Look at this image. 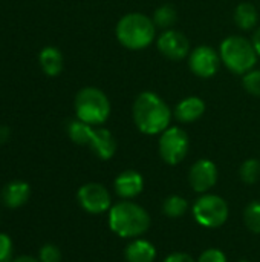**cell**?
<instances>
[{
  "label": "cell",
  "instance_id": "cell-1",
  "mask_svg": "<svg viewBox=\"0 0 260 262\" xmlns=\"http://www.w3.org/2000/svg\"><path fill=\"white\" fill-rule=\"evenodd\" d=\"M136 127L146 135L162 134L172 121V111L167 103L155 92H141L132 107Z\"/></svg>",
  "mask_w": 260,
  "mask_h": 262
},
{
  "label": "cell",
  "instance_id": "cell-2",
  "mask_svg": "<svg viewBox=\"0 0 260 262\" xmlns=\"http://www.w3.org/2000/svg\"><path fill=\"white\" fill-rule=\"evenodd\" d=\"M109 227L121 238H138L150 227V216L136 203L124 200L109 210Z\"/></svg>",
  "mask_w": 260,
  "mask_h": 262
},
{
  "label": "cell",
  "instance_id": "cell-3",
  "mask_svg": "<svg viewBox=\"0 0 260 262\" xmlns=\"http://www.w3.org/2000/svg\"><path fill=\"white\" fill-rule=\"evenodd\" d=\"M116 38L118 41L130 49L139 51L147 48L156 34V26L152 18L141 12H130L120 18L116 23Z\"/></svg>",
  "mask_w": 260,
  "mask_h": 262
},
{
  "label": "cell",
  "instance_id": "cell-4",
  "mask_svg": "<svg viewBox=\"0 0 260 262\" xmlns=\"http://www.w3.org/2000/svg\"><path fill=\"white\" fill-rule=\"evenodd\" d=\"M219 55L227 69L239 75H244L251 71L257 61V52L253 43L241 35L227 37L221 43Z\"/></svg>",
  "mask_w": 260,
  "mask_h": 262
},
{
  "label": "cell",
  "instance_id": "cell-5",
  "mask_svg": "<svg viewBox=\"0 0 260 262\" xmlns=\"http://www.w3.org/2000/svg\"><path fill=\"white\" fill-rule=\"evenodd\" d=\"M75 114L78 120L90 126L103 124L110 115V101L98 88H83L75 95Z\"/></svg>",
  "mask_w": 260,
  "mask_h": 262
},
{
  "label": "cell",
  "instance_id": "cell-6",
  "mask_svg": "<svg viewBox=\"0 0 260 262\" xmlns=\"http://www.w3.org/2000/svg\"><path fill=\"white\" fill-rule=\"evenodd\" d=\"M193 216L202 227H221L228 218V206L218 195H202L193 204Z\"/></svg>",
  "mask_w": 260,
  "mask_h": 262
},
{
  "label": "cell",
  "instance_id": "cell-7",
  "mask_svg": "<svg viewBox=\"0 0 260 262\" xmlns=\"http://www.w3.org/2000/svg\"><path fill=\"white\" fill-rule=\"evenodd\" d=\"M188 152V135L184 129L173 126L167 127L159 138V155L161 158L170 164H179Z\"/></svg>",
  "mask_w": 260,
  "mask_h": 262
},
{
  "label": "cell",
  "instance_id": "cell-8",
  "mask_svg": "<svg viewBox=\"0 0 260 262\" xmlns=\"http://www.w3.org/2000/svg\"><path fill=\"white\" fill-rule=\"evenodd\" d=\"M77 198L80 206L92 215L104 213L112 207V198L109 190L98 183H87L81 186L77 193Z\"/></svg>",
  "mask_w": 260,
  "mask_h": 262
},
{
  "label": "cell",
  "instance_id": "cell-9",
  "mask_svg": "<svg viewBox=\"0 0 260 262\" xmlns=\"http://www.w3.org/2000/svg\"><path fill=\"white\" fill-rule=\"evenodd\" d=\"M221 61V55L211 46L205 45L195 48L188 57L190 71L201 78H210L215 74H218Z\"/></svg>",
  "mask_w": 260,
  "mask_h": 262
},
{
  "label": "cell",
  "instance_id": "cell-10",
  "mask_svg": "<svg viewBox=\"0 0 260 262\" xmlns=\"http://www.w3.org/2000/svg\"><path fill=\"white\" fill-rule=\"evenodd\" d=\"M158 49L169 60L181 61L188 55L190 43L182 32L176 29H167L158 37Z\"/></svg>",
  "mask_w": 260,
  "mask_h": 262
},
{
  "label": "cell",
  "instance_id": "cell-11",
  "mask_svg": "<svg viewBox=\"0 0 260 262\" xmlns=\"http://www.w3.org/2000/svg\"><path fill=\"white\" fill-rule=\"evenodd\" d=\"M190 186L198 193L208 192L218 181V167L210 160H199L196 161L188 173Z\"/></svg>",
  "mask_w": 260,
  "mask_h": 262
},
{
  "label": "cell",
  "instance_id": "cell-12",
  "mask_svg": "<svg viewBox=\"0 0 260 262\" xmlns=\"http://www.w3.org/2000/svg\"><path fill=\"white\" fill-rule=\"evenodd\" d=\"M115 192L118 196L124 200H130L138 196L144 189V180L136 170H124L121 172L113 183Z\"/></svg>",
  "mask_w": 260,
  "mask_h": 262
},
{
  "label": "cell",
  "instance_id": "cell-13",
  "mask_svg": "<svg viewBox=\"0 0 260 262\" xmlns=\"http://www.w3.org/2000/svg\"><path fill=\"white\" fill-rule=\"evenodd\" d=\"M89 146L92 149V152L100 158V160H110L115 152H116V141L112 135L110 130L100 127V129H93L92 138L89 141Z\"/></svg>",
  "mask_w": 260,
  "mask_h": 262
},
{
  "label": "cell",
  "instance_id": "cell-14",
  "mask_svg": "<svg viewBox=\"0 0 260 262\" xmlns=\"http://www.w3.org/2000/svg\"><path fill=\"white\" fill-rule=\"evenodd\" d=\"M205 112V103L199 97H187L175 107V118L181 123H193Z\"/></svg>",
  "mask_w": 260,
  "mask_h": 262
},
{
  "label": "cell",
  "instance_id": "cell-15",
  "mask_svg": "<svg viewBox=\"0 0 260 262\" xmlns=\"http://www.w3.org/2000/svg\"><path fill=\"white\" fill-rule=\"evenodd\" d=\"M31 196V187L23 181H12L5 186L2 192L3 204L9 209L21 207Z\"/></svg>",
  "mask_w": 260,
  "mask_h": 262
},
{
  "label": "cell",
  "instance_id": "cell-16",
  "mask_svg": "<svg viewBox=\"0 0 260 262\" xmlns=\"http://www.w3.org/2000/svg\"><path fill=\"white\" fill-rule=\"evenodd\" d=\"M127 262H153L156 258V249L146 239H135L126 247Z\"/></svg>",
  "mask_w": 260,
  "mask_h": 262
},
{
  "label": "cell",
  "instance_id": "cell-17",
  "mask_svg": "<svg viewBox=\"0 0 260 262\" xmlns=\"http://www.w3.org/2000/svg\"><path fill=\"white\" fill-rule=\"evenodd\" d=\"M40 66L43 72L49 77H57L63 71V54L54 46H46L38 55Z\"/></svg>",
  "mask_w": 260,
  "mask_h": 262
},
{
  "label": "cell",
  "instance_id": "cell-18",
  "mask_svg": "<svg viewBox=\"0 0 260 262\" xmlns=\"http://www.w3.org/2000/svg\"><path fill=\"white\" fill-rule=\"evenodd\" d=\"M257 20H259V12L253 3L244 2L241 5H238V8L234 11V21L241 29H244V31L253 29L257 25Z\"/></svg>",
  "mask_w": 260,
  "mask_h": 262
},
{
  "label": "cell",
  "instance_id": "cell-19",
  "mask_svg": "<svg viewBox=\"0 0 260 262\" xmlns=\"http://www.w3.org/2000/svg\"><path fill=\"white\" fill-rule=\"evenodd\" d=\"M67 134H69V138L77 143V144H89L90 138H92V134H93V127L81 120H72L69 121L67 124Z\"/></svg>",
  "mask_w": 260,
  "mask_h": 262
},
{
  "label": "cell",
  "instance_id": "cell-20",
  "mask_svg": "<svg viewBox=\"0 0 260 262\" xmlns=\"http://www.w3.org/2000/svg\"><path fill=\"white\" fill-rule=\"evenodd\" d=\"M176 18H178L176 9L172 5H162V6L156 8L152 20H153L155 26H158L161 29H169L170 26L175 25Z\"/></svg>",
  "mask_w": 260,
  "mask_h": 262
},
{
  "label": "cell",
  "instance_id": "cell-21",
  "mask_svg": "<svg viewBox=\"0 0 260 262\" xmlns=\"http://www.w3.org/2000/svg\"><path fill=\"white\" fill-rule=\"evenodd\" d=\"M187 200L179 195H172L166 198L162 204V210L169 218H181L187 212Z\"/></svg>",
  "mask_w": 260,
  "mask_h": 262
},
{
  "label": "cell",
  "instance_id": "cell-22",
  "mask_svg": "<svg viewBox=\"0 0 260 262\" xmlns=\"http://www.w3.org/2000/svg\"><path fill=\"white\" fill-rule=\"evenodd\" d=\"M241 178L245 184H254L260 177V163L254 158H250L241 166Z\"/></svg>",
  "mask_w": 260,
  "mask_h": 262
},
{
  "label": "cell",
  "instance_id": "cell-23",
  "mask_svg": "<svg viewBox=\"0 0 260 262\" xmlns=\"http://www.w3.org/2000/svg\"><path fill=\"white\" fill-rule=\"evenodd\" d=\"M244 221L247 224V227L254 232L260 233V203L259 201H253L247 206L245 212H244Z\"/></svg>",
  "mask_w": 260,
  "mask_h": 262
},
{
  "label": "cell",
  "instance_id": "cell-24",
  "mask_svg": "<svg viewBox=\"0 0 260 262\" xmlns=\"http://www.w3.org/2000/svg\"><path fill=\"white\" fill-rule=\"evenodd\" d=\"M242 84L245 91L254 97H260V69H251L247 74H244Z\"/></svg>",
  "mask_w": 260,
  "mask_h": 262
},
{
  "label": "cell",
  "instance_id": "cell-25",
  "mask_svg": "<svg viewBox=\"0 0 260 262\" xmlns=\"http://www.w3.org/2000/svg\"><path fill=\"white\" fill-rule=\"evenodd\" d=\"M38 259L40 262H60L61 261V252L58 247H55L52 244H46L40 249Z\"/></svg>",
  "mask_w": 260,
  "mask_h": 262
},
{
  "label": "cell",
  "instance_id": "cell-26",
  "mask_svg": "<svg viewBox=\"0 0 260 262\" xmlns=\"http://www.w3.org/2000/svg\"><path fill=\"white\" fill-rule=\"evenodd\" d=\"M12 241L8 235L0 233V262H11Z\"/></svg>",
  "mask_w": 260,
  "mask_h": 262
},
{
  "label": "cell",
  "instance_id": "cell-27",
  "mask_svg": "<svg viewBox=\"0 0 260 262\" xmlns=\"http://www.w3.org/2000/svg\"><path fill=\"white\" fill-rule=\"evenodd\" d=\"M198 262H227V256L219 249H208L201 253Z\"/></svg>",
  "mask_w": 260,
  "mask_h": 262
},
{
  "label": "cell",
  "instance_id": "cell-28",
  "mask_svg": "<svg viewBox=\"0 0 260 262\" xmlns=\"http://www.w3.org/2000/svg\"><path fill=\"white\" fill-rule=\"evenodd\" d=\"M164 262H195V259L185 253H173V255H169Z\"/></svg>",
  "mask_w": 260,
  "mask_h": 262
},
{
  "label": "cell",
  "instance_id": "cell-29",
  "mask_svg": "<svg viewBox=\"0 0 260 262\" xmlns=\"http://www.w3.org/2000/svg\"><path fill=\"white\" fill-rule=\"evenodd\" d=\"M251 43H253V46H254V49H256V52H257V55H260V28L253 34V40H251Z\"/></svg>",
  "mask_w": 260,
  "mask_h": 262
},
{
  "label": "cell",
  "instance_id": "cell-30",
  "mask_svg": "<svg viewBox=\"0 0 260 262\" xmlns=\"http://www.w3.org/2000/svg\"><path fill=\"white\" fill-rule=\"evenodd\" d=\"M12 262H40V259H35V258H32V256L25 255V256H20V258L14 259Z\"/></svg>",
  "mask_w": 260,
  "mask_h": 262
},
{
  "label": "cell",
  "instance_id": "cell-31",
  "mask_svg": "<svg viewBox=\"0 0 260 262\" xmlns=\"http://www.w3.org/2000/svg\"><path fill=\"white\" fill-rule=\"evenodd\" d=\"M239 262H250V261H239Z\"/></svg>",
  "mask_w": 260,
  "mask_h": 262
}]
</instances>
